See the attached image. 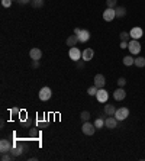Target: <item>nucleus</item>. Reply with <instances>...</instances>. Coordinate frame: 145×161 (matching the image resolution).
<instances>
[{"label":"nucleus","mask_w":145,"mask_h":161,"mask_svg":"<svg viewBox=\"0 0 145 161\" xmlns=\"http://www.w3.org/2000/svg\"><path fill=\"white\" fill-rule=\"evenodd\" d=\"M118 121H125L126 118L129 116V109L128 107H119V109H116V112H115V115H113Z\"/></svg>","instance_id":"1"},{"label":"nucleus","mask_w":145,"mask_h":161,"mask_svg":"<svg viewBox=\"0 0 145 161\" xmlns=\"http://www.w3.org/2000/svg\"><path fill=\"white\" fill-rule=\"evenodd\" d=\"M81 131H83V134H84V135L92 136V135L96 132V126H94V123H90V121H87V122H84V123H83Z\"/></svg>","instance_id":"2"},{"label":"nucleus","mask_w":145,"mask_h":161,"mask_svg":"<svg viewBox=\"0 0 145 161\" xmlns=\"http://www.w3.org/2000/svg\"><path fill=\"white\" fill-rule=\"evenodd\" d=\"M128 49H129V52L133 54V55H137V54L141 52V44L138 42V39H132L131 42H128Z\"/></svg>","instance_id":"3"},{"label":"nucleus","mask_w":145,"mask_h":161,"mask_svg":"<svg viewBox=\"0 0 145 161\" xmlns=\"http://www.w3.org/2000/svg\"><path fill=\"white\" fill-rule=\"evenodd\" d=\"M68 57H70L72 61H79L83 58V52H81L77 47H71L70 51H68Z\"/></svg>","instance_id":"4"},{"label":"nucleus","mask_w":145,"mask_h":161,"mask_svg":"<svg viewBox=\"0 0 145 161\" xmlns=\"http://www.w3.org/2000/svg\"><path fill=\"white\" fill-rule=\"evenodd\" d=\"M51 94H52V92H51V89L49 87H42L39 90V99L42 102H45V100H48V99H51Z\"/></svg>","instance_id":"5"},{"label":"nucleus","mask_w":145,"mask_h":161,"mask_svg":"<svg viewBox=\"0 0 145 161\" xmlns=\"http://www.w3.org/2000/svg\"><path fill=\"white\" fill-rule=\"evenodd\" d=\"M105 84H106V79L103 74H96L94 75V86L97 89H105Z\"/></svg>","instance_id":"6"},{"label":"nucleus","mask_w":145,"mask_h":161,"mask_svg":"<svg viewBox=\"0 0 145 161\" xmlns=\"http://www.w3.org/2000/svg\"><path fill=\"white\" fill-rule=\"evenodd\" d=\"M10 151H12V144H10V141L2 139V141H0V153L3 154V153H10Z\"/></svg>","instance_id":"7"},{"label":"nucleus","mask_w":145,"mask_h":161,"mask_svg":"<svg viewBox=\"0 0 145 161\" xmlns=\"http://www.w3.org/2000/svg\"><path fill=\"white\" fill-rule=\"evenodd\" d=\"M115 18H116L115 9H110V7H107L105 12H103V19H105L106 22H110V20H113Z\"/></svg>","instance_id":"8"},{"label":"nucleus","mask_w":145,"mask_h":161,"mask_svg":"<svg viewBox=\"0 0 145 161\" xmlns=\"http://www.w3.org/2000/svg\"><path fill=\"white\" fill-rule=\"evenodd\" d=\"M105 126L109 128V129H115V128L118 126V119H116L115 116H109V118H106V119H105Z\"/></svg>","instance_id":"9"},{"label":"nucleus","mask_w":145,"mask_h":161,"mask_svg":"<svg viewBox=\"0 0 145 161\" xmlns=\"http://www.w3.org/2000/svg\"><path fill=\"white\" fill-rule=\"evenodd\" d=\"M113 97H115V100H118V102L123 100L126 97V93H125V90H123V87L116 89V90L113 92Z\"/></svg>","instance_id":"10"},{"label":"nucleus","mask_w":145,"mask_h":161,"mask_svg":"<svg viewBox=\"0 0 145 161\" xmlns=\"http://www.w3.org/2000/svg\"><path fill=\"white\" fill-rule=\"evenodd\" d=\"M96 97H97V100H99L100 103H105V102L107 100V97H109V94H107V92H106L105 89H99Z\"/></svg>","instance_id":"11"},{"label":"nucleus","mask_w":145,"mask_h":161,"mask_svg":"<svg viewBox=\"0 0 145 161\" xmlns=\"http://www.w3.org/2000/svg\"><path fill=\"white\" fill-rule=\"evenodd\" d=\"M142 34H144V31L141 29V28H132L131 29V32H129V35H131V38L132 39H139L141 36H142Z\"/></svg>","instance_id":"12"},{"label":"nucleus","mask_w":145,"mask_h":161,"mask_svg":"<svg viewBox=\"0 0 145 161\" xmlns=\"http://www.w3.org/2000/svg\"><path fill=\"white\" fill-rule=\"evenodd\" d=\"M29 57H31L32 60H41V58H42V51H41L39 48H32V49L29 51Z\"/></svg>","instance_id":"13"},{"label":"nucleus","mask_w":145,"mask_h":161,"mask_svg":"<svg viewBox=\"0 0 145 161\" xmlns=\"http://www.w3.org/2000/svg\"><path fill=\"white\" fill-rule=\"evenodd\" d=\"M89 39H90V32L86 29H81L79 34V41L80 42H87Z\"/></svg>","instance_id":"14"},{"label":"nucleus","mask_w":145,"mask_h":161,"mask_svg":"<svg viewBox=\"0 0 145 161\" xmlns=\"http://www.w3.org/2000/svg\"><path fill=\"white\" fill-rule=\"evenodd\" d=\"M93 55H94V51H93L92 48H86V49L83 51V60L90 61L93 58Z\"/></svg>","instance_id":"15"},{"label":"nucleus","mask_w":145,"mask_h":161,"mask_svg":"<svg viewBox=\"0 0 145 161\" xmlns=\"http://www.w3.org/2000/svg\"><path fill=\"white\" fill-rule=\"evenodd\" d=\"M77 42H80V41H79V35H71V36H68V38H67V45H68V47H76V45H77Z\"/></svg>","instance_id":"16"},{"label":"nucleus","mask_w":145,"mask_h":161,"mask_svg":"<svg viewBox=\"0 0 145 161\" xmlns=\"http://www.w3.org/2000/svg\"><path fill=\"white\" fill-rule=\"evenodd\" d=\"M115 112H116L115 105H106L105 106V115H107V116H113Z\"/></svg>","instance_id":"17"},{"label":"nucleus","mask_w":145,"mask_h":161,"mask_svg":"<svg viewBox=\"0 0 145 161\" xmlns=\"http://www.w3.org/2000/svg\"><path fill=\"white\" fill-rule=\"evenodd\" d=\"M115 13H116V18H123L126 15V9L123 6H118L115 7Z\"/></svg>","instance_id":"18"},{"label":"nucleus","mask_w":145,"mask_h":161,"mask_svg":"<svg viewBox=\"0 0 145 161\" xmlns=\"http://www.w3.org/2000/svg\"><path fill=\"white\" fill-rule=\"evenodd\" d=\"M123 64H125L126 67H131V65H133V64H135V58H133V57H131V55H128V57H125V58H123Z\"/></svg>","instance_id":"19"},{"label":"nucleus","mask_w":145,"mask_h":161,"mask_svg":"<svg viewBox=\"0 0 145 161\" xmlns=\"http://www.w3.org/2000/svg\"><path fill=\"white\" fill-rule=\"evenodd\" d=\"M133 65H137V67H139V68L145 67V58H144V57H137V58H135V64H133Z\"/></svg>","instance_id":"20"},{"label":"nucleus","mask_w":145,"mask_h":161,"mask_svg":"<svg viewBox=\"0 0 145 161\" xmlns=\"http://www.w3.org/2000/svg\"><path fill=\"white\" fill-rule=\"evenodd\" d=\"M31 5L35 9H39V7H42L45 5V0H31Z\"/></svg>","instance_id":"21"},{"label":"nucleus","mask_w":145,"mask_h":161,"mask_svg":"<svg viewBox=\"0 0 145 161\" xmlns=\"http://www.w3.org/2000/svg\"><path fill=\"white\" fill-rule=\"evenodd\" d=\"M94 126H96V129H102V128L105 126V119H102V118H97V119L94 121Z\"/></svg>","instance_id":"22"},{"label":"nucleus","mask_w":145,"mask_h":161,"mask_svg":"<svg viewBox=\"0 0 145 161\" xmlns=\"http://www.w3.org/2000/svg\"><path fill=\"white\" fill-rule=\"evenodd\" d=\"M80 118H81V121H83V122L90 121V112H87V110H83V112L80 113Z\"/></svg>","instance_id":"23"},{"label":"nucleus","mask_w":145,"mask_h":161,"mask_svg":"<svg viewBox=\"0 0 145 161\" xmlns=\"http://www.w3.org/2000/svg\"><path fill=\"white\" fill-rule=\"evenodd\" d=\"M22 149H23V147H15V148H12V151H10V153H12L13 157H18V155H20L22 153H23Z\"/></svg>","instance_id":"24"},{"label":"nucleus","mask_w":145,"mask_h":161,"mask_svg":"<svg viewBox=\"0 0 145 161\" xmlns=\"http://www.w3.org/2000/svg\"><path fill=\"white\" fill-rule=\"evenodd\" d=\"M119 38H120V41H126V42H128V39L131 38V35H129V32H125V31H123V32L119 34Z\"/></svg>","instance_id":"25"},{"label":"nucleus","mask_w":145,"mask_h":161,"mask_svg":"<svg viewBox=\"0 0 145 161\" xmlns=\"http://www.w3.org/2000/svg\"><path fill=\"white\" fill-rule=\"evenodd\" d=\"M97 90H99V89L96 87V86H92V87H89L87 93L90 94V96H96V94H97Z\"/></svg>","instance_id":"26"},{"label":"nucleus","mask_w":145,"mask_h":161,"mask_svg":"<svg viewBox=\"0 0 145 161\" xmlns=\"http://www.w3.org/2000/svg\"><path fill=\"white\" fill-rule=\"evenodd\" d=\"M116 2H118V0H106V6L110 7V9H115V6H116Z\"/></svg>","instance_id":"27"},{"label":"nucleus","mask_w":145,"mask_h":161,"mask_svg":"<svg viewBox=\"0 0 145 161\" xmlns=\"http://www.w3.org/2000/svg\"><path fill=\"white\" fill-rule=\"evenodd\" d=\"M12 154V153H10ZM9 154V153H3L2 154V161H9V160H12V155Z\"/></svg>","instance_id":"28"},{"label":"nucleus","mask_w":145,"mask_h":161,"mask_svg":"<svg viewBox=\"0 0 145 161\" xmlns=\"http://www.w3.org/2000/svg\"><path fill=\"white\" fill-rule=\"evenodd\" d=\"M125 84H126V79H125V77H119V79H118V86H119V87H123Z\"/></svg>","instance_id":"29"},{"label":"nucleus","mask_w":145,"mask_h":161,"mask_svg":"<svg viewBox=\"0 0 145 161\" xmlns=\"http://www.w3.org/2000/svg\"><path fill=\"white\" fill-rule=\"evenodd\" d=\"M77 62V68H80V70H83L84 68V60L81 58V60H79V61H76Z\"/></svg>","instance_id":"30"},{"label":"nucleus","mask_w":145,"mask_h":161,"mask_svg":"<svg viewBox=\"0 0 145 161\" xmlns=\"http://www.w3.org/2000/svg\"><path fill=\"white\" fill-rule=\"evenodd\" d=\"M12 5V0H2V6L3 7H10Z\"/></svg>","instance_id":"31"},{"label":"nucleus","mask_w":145,"mask_h":161,"mask_svg":"<svg viewBox=\"0 0 145 161\" xmlns=\"http://www.w3.org/2000/svg\"><path fill=\"white\" fill-rule=\"evenodd\" d=\"M32 68H39V60H32Z\"/></svg>","instance_id":"32"},{"label":"nucleus","mask_w":145,"mask_h":161,"mask_svg":"<svg viewBox=\"0 0 145 161\" xmlns=\"http://www.w3.org/2000/svg\"><path fill=\"white\" fill-rule=\"evenodd\" d=\"M120 48H122V49L128 48V42H126V41H122V42H120Z\"/></svg>","instance_id":"33"},{"label":"nucleus","mask_w":145,"mask_h":161,"mask_svg":"<svg viewBox=\"0 0 145 161\" xmlns=\"http://www.w3.org/2000/svg\"><path fill=\"white\" fill-rule=\"evenodd\" d=\"M18 3L19 5H28V3H31V0H18Z\"/></svg>","instance_id":"34"},{"label":"nucleus","mask_w":145,"mask_h":161,"mask_svg":"<svg viewBox=\"0 0 145 161\" xmlns=\"http://www.w3.org/2000/svg\"><path fill=\"white\" fill-rule=\"evenodd\" d=\"M80 31H81V29H79V28H76V29H74V34H76V35H79V34H80Z\"/></svg>","instance_id":"35"},{"label":"nucleus","mask_w":145,"mask_h":161,"mask_svg":"<svg viewBox=\"0 0 145 161\" xmlns=\"http://www.w3.org/2000/svg\"><path fill=\"white\" fill-rule=\"evenodd\" d=\"M31 135H33V136H36V135H38V132H36V131H33V129H32V131H31Z\"/></svg>","instance_id":"36"}]
</instances>
